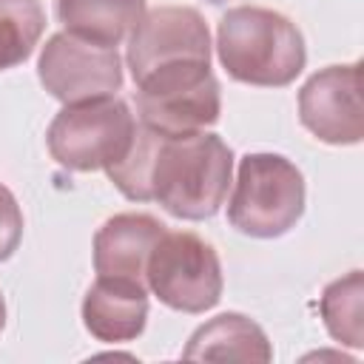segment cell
I'll return each instance as SVG.
<instances>
[{"label":"cell","mask_w":364,"mask_h":364,"mask_svg":"<svg viewBox=\"0 0 364 364\" xmlns=\"http://www.w3.org/2000/svg\"><path fill=\"white\" fill-rule=\"evenodd\" d=\"M216 51L228 77L259 88L290 85L307 63L296 23L262 6L228 9L216 28Z\"/></svg>","instance_id":"obj_2"},{"label":"cell","mask_w":364,"mask_h":364,"mask_svg":"<svg viewBox=\"0 0 364 364\" xmlns=\"http://www.w3.org/2000/svg\"><path fill=\"white\" fill-rule=\"evenodd\" d=\"M182 358L188 361H262L273 358V347L264 330L242 316V313H222L205 321L185 344Z\"/></svg>","instance_id":"obj_12"},{"label":"cell","mask_w":364,"mask_h":364,"mask_svg":"<svg viewBox=\"0 0 364 364\" xmlns=\"http://www.w3.org/2000/svg\"><path fill=\"white\" fill-rule=\"evenodd\" d=\"M6 327V301H3V293H0V333Z\"/></svg>","instance_id":"obj_17"},{"label":"cell","mask_w":364,"mask_h":364,"mask_svg":"<svg viewBox=\"0 0 364 364\" xmlns=\"http://www.w3.org/2000/svg\"><path fill=\"white\" fill-rule=\"evenodd\" d=\"M165 233V225L151 213H117L94 236L97 276H117L145 284V264Z\"/></svg>","instance_id":"obj_11"},{"label":"cell","mask_w":364,"mask_h":364,"mask_svg":"<svg viewBox=\"0 0 364 364\" xmlns=\"http://www.w3.org/2000/svg\"><path fill=\"white\" fill-rule=\"evenodd\" d=\"M299 119L321 142L355 145L364 136L361 65H327L299 91Z\"/></svg>","instance_id":"obj_9"},{"label":"cell","mask_w":364,"mask_h":364,"mask_svg":"<svg viewBox=\"0 0 364 364\" xmlns=\"http://www.w3.org/2000/svg\"><path fill=\"white\" fill-rule=\"evenodd\" d=\"M318 313L327 333L347 344L364 347V276L361 270H350L347 276L330 282L318 299Z\"/></svg>","instance_id":"obj_14"},{"label":"cell","mask_w":364,"mask_h":364,"mask_svg":"<svg viewBox=\"0 0 364 364\" xmlns=\"http://www.w3.org/2000/svg\"><path fill=\"white\" fill-rule=\"evenodd\" d=\"M208 3H216L219 6V3H228V0H208Z\"/></svg>","instance_id":"obj_18"},{"label":"cell","mask_w":364,"mask_h":364,"mask_svg":"<svg viewBox=\"0 0 364 364\" xmlns=\"http://www.w3.org/2000/svg\"><path fill=\"white\" fill-rule=\"evenodd\" d=\"M23 239V210L14 193L0 182V262H6Z\"/></svg>","instance_id":"obj_16"},{"label":"cell","mask_w":364,"mask_h":364,"mask_svg":"<svg viewBox=\"0 0 364 364\" xmlns=\"http://www.w3.org/2000/svg\"><path fill=\"white\" fill-rule=\"evenodd\" d=\"M145 287L171 310L205 313L222 299L219 256L191 230H165L148 256Z\"/></svg>","instance_id":"obj_5"},{"label":"cell","mask_w":364,"mask_h":364,"mask_svg":"<svg viewBox=\"0 0 364 364\" xmlns=\"http://www.w3.org/2000/svg\"><path fill=\"white\" fill-rule=\"evenodd\" d=\"M57 20L65 31L117 46L145 11V0H54Z\"/></svg>","instance_id":"obj_13"},{"label":"cell","mask_w":364,"mask_h":364,"mask_svg":"<svg viewBox=\"0 0 364 364\" xmlns=\"http://www.w3.org/2000/svg\"><path fill=\"white\" fill-rule=\"evenodd\" d=\"M128 68L134 82L179 63H210V31L191 6H159L142 11L128 31Z\"/></svg>","instance_id":"obj_8"},{"label":"cell","mask_w":364,"mask_h":364,"mask_svg":"<svg viewBox=\"0 0 364 364\" xmlns=\"http://www.w3.org/2000/svg\"><path fill=\"white\" fill-rule=\"evenodd\" d=\"M105 173L125 199L159 202L176 219L202 222L228 199L233 151L205 128L162 134L139 122L125 156Z\"/></svg>","instance_id":"obj_1"},{"label":"cell","mask_w":364,"mask_h":364,"mask_svg":"<svg viewBox=\"0 0 364 364\" xmlns=\"http://www.w3.org/2000/svg\"><path fill=\"white\" fill-rule=\"evenodd\" d=\"M43 88L60 102L108 97L122 88V60L117 46H102L71 31L51 34L37 60Z\"/></svg>","instance_id":"obj_7"},{"label":"cell","mask_w":364,"mask_h":364,"mask_svg":"<svg viewBox=\"0 0 364 364\" xmlns=\"http://www.w3.org/2000/svg\"><path fill=\"white\" fill-rule=\"evenodd\" d=\"M148 321V287L142 282L97 276L82 299L85 330L105 344L134 341Z\"/></svg>","instance_id":"obj_10"},{"label":"cell","mask_w":364,"mask_h":364,"mask_svg":"<svg viewBox=\"0 0 364 364\" xmlns=\"http://www.w3.org/2000/svg\"><path fill=\"white\" fill-rule=\"evenodd\" d=\"M46 31L40 0H0V71L31 57Z\"/></svg>","instance_id":"obj_15"},{"label":"cell","mask_w":364,"mask_h":364,"mask_svg":"<svg viewBox=\"0 0 364 364\" xmlns=\"http://www.w3.org/2000/svg\"><path fill=\"white\" fill-rule=\"evenodd\" d=\"M304 213V176L282 154H247L228 202V222L253 239L284 236Z\"/></svg>","instance_id":"obj_3"},{"label":"cell","mask_w":364,"mask_h":364,"mask_svg":"<svg viewBox=\"0 0 364 364\" xmlns=\"http://www.w3.org/2000/svg\"><path fill=\"white\" fill-rule=\"evenodd\" d=\"M222 111L219 80L210 63H179L136 82L139 122L162 134H188L213 125Z\"/></svg>","instance_id":"obj_6"},{"label":"cell","mask_w":364,"mask_h":364,"mask_svg":"<svg viewBox=\"0 0 364 364\" xmlns=\"http://www.w3.org/2000/svg\"><path fill=\"white\" fill-rule=\"evenodd\" d=\"M136 119L117 94L68 102L48 125V154L65 171L88 173L119 162L134 139Z\"/></svg>","instance_id":"obj_4"}]
</instances>
